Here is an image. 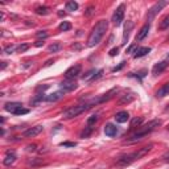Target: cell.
<instances>
[{
	"mask_svg": "<svg viewBox=\"0 0 169 169\" xmlns=\"http://www.w3.org/2000/svg\"><path fill=\"white\" fill-rule=\"evenodd\" d=\"M60 49H61V44H60V42H54V44L49 45V48H48V50H49L50 53H56V52H58Z\"/></svg>",
	"mask_w": 169,
	"mask_h": 169,
	"instance_id": "4316f807",
	"label": "cell"
},
{
	"mask_svg": "<svg viewBox=\"0 0 169 169\" xmlns=\"http://www.w3.org/2000/svg\"><path fill=\"white\" fill-rule=\"evenodd\" d=\"M91 132H93V127H89V125H87V127H86V129H84V131L81 134V138H83V139L84 138H89Z\"/></svg>",
	"mask_w": 169,
	"mask_h": 169,
	"instance_id": "4dcf8cb0",
	"label": "cell"
},
{
	"mask_svg": "<svg viewBox=\"0 0 169 169\" xmlns=\"http://www.w3.org/2000/svg\"><path fill=\"white\" fill-rule=\"evenodd\" d=\"M60 89L62 93H70V91L75 90L77 89V83L74 81H70V79H66V81L61 82Z\"/></svg>",
	"mask_w": 169,
	"mask_h": 169,
	"instance_id": "9c48e42d",
	"label": "cell"
},
{
	"mask_svg": "<svg viewBox=\"0 0 169 169\" xmlns=\"http://www.w3.org/2000/svg\"><path fill=\"white\" fill-rule=\"evenodd\" d=\"M166 28H169V16H165L163 19V21L160 22V25H159L160 31H164V29H166Z\"/></svg>",
	"mask_w": 169,
	"mask_h": 169,
	"instance_id": "603a6c76",
	"label": "cell"
},
{
	"mask_svg": "<svg viewBox=\"0 0 169 169\" xmlns=\"http://www.w3.org/2000/svg\"><path fill=\"white\" fill-rule=\"evenodd\" d=\"M81 72H82V66L79 65V63L78 65H74L65 72V78L70 79V81H74V78H77V77L81 74Z\"/></svg>",
	"mask_w": 169,
	"mask_h": 169,
	"instance_id": "8992f818",
	"label": "cell"
},
{
	"mask_svg": "<svg viewBox=\"0 0 169 169\" xmlns=\"http://www.w3.org/2000/svg\"><path fill=\"white\" fill-rule=\"evenodd\" d=\"M149 134V132L144 131V129H139L138 132H135V134L131 135V138H129V141H136V140H140V139H143L144 136H147V135Z\"/></svg>",
	"mask_w": 169,
	"mask_h": 169,
	"instance_id": "e0dca14e",
	"label": "cell"
},
{
	"mask_svg": "<svg viewBox=\"0 0 169 169\" xmlns=\"http://www.w3.org/2000/svg\"><path fill=\"white\" fill-rule=\"evenodd\" d=\"M16 49H17V46H15V45H10V46L4 48V53L11 54V53H13V52H16Z\"/></svg>",
	"mask_w": 169,
	"mask_h": 169,
	"instance_id": "1f68e13d",
	"label": "cell"
},
{
	"mask_svg": "<svg viewBox=\"0 0 169 169\" xmlns=\"http://www.w3.org/2000/svg\"><path fill=\"white\" fill-rule=\"evenodd\" d=\"M124 11H125L124 4H120V5L116 8L115 12H114V15H112V21H114V24H115L116 27L122 24L123 19H124Z\"/></svg>",
	"mask_w": 169,
	"mask_h": 169,
	"instance_id": "5b68a950",
	"label": "cell"
},
{
	"mask_svg": "<svg viewBox=\"0 0 169 169\" xmlns=\"http://www.w3.org/2000/svg\"><path fill=\"white\" fill-rule=\"evenodd\" d=\"M94 12H95V8L91 5V7H89L87 10L84 11V15L87 16V17H90V16H93V13H94Z\"/></svg>",
	"mask_w": 169,
	"mask_h": 169,
	"instance_id": "e575fe53",
	"label": "cell"
},
{
	"mask_svg": "<svg viewBox=\"0 0 169 169\" xmlns=\"http://www.w3.org/2000/svg\"><path fill=\"white\" fill-rule=\"evenodd\" d=\"M124 65H125V62L123 61V62H120L118 66H115V67H114V69H112V72H119L120 69H123V67H124Z\"/></svg>",
	"mask_w": 169,
	"mask_h": 169,
	"instance_id": "d590c367",
	"label": "cell"
},
{
	"mask_svg": "<svg viewBox=\"0 0 169 169\" xmlns=\"http://www.w3.org/2000/svg\"><path fill=\"white\" fill-rule=\"evenodd\" d=\"M42 44H44V42H42V41H37V42H36V46H41V45H42Z\"/></svg>",
	"mask_w": 169,
	"mask_h": 169,
	"instance_id": "60d3db41",
	"label": "cell"
},
{
	"mask_svg": "<svg viewBox=\"0 0 169 169\" xmlns=\"http://www.w3.org/2000/svg\"><path fill=\"white\" fill-rule=\"evenodd\" d=\"M169 66V61L168 60H165V61H161V62H159V63H156V65L153 66V69H152V74L153 75H159V74H161V73L164 72V70L166 69Z\"/></svg>",
	"mask_w": 169,
	"mask_h": 169,
	"instance_id": "30bf717a",
	"label": "cell"
},
{
	"mask_svg": "<svg viewBox=\"0 0 169 169\" xmlns=\"http://www.w3.org/2000/svg\"><path fill=\"white\" fill-rule=\"evenodd\" d=\"M29 48L28 44H22V45H19L17 46V49H16V52H19V53H22V52H25V50Z\"/></svg>",
	"mask_w": 169,
	"mask_h": 169,
	"instance_id": "836d02e7",
	"label": "cell"
},
{
	"mask_svg": "<svg viewBox=\"0 0 169 169\" xmlns=\"http://www.w3.org/2000/svg\"><path fill=\"white\" fill-rule=\"evenodd\" d=\"M58 29H60V31H62V32L70 31V29H72V24H70V22H67V21H62L60 24V27H58Z\"/></svg>",
	"mask_w": 169,
	"mask_h": 169,
	"instance_id": "484cf974",
	"label": "cell"
},
{
	"mask_svg": "<svg viewBox=\"0 0 169 169\" xmlns=\"http://www.w3.org/2000/svg\"><path fill=\"white\" fill-rule=\"evenodd\" d=\"M15 161H16V155L10 151V152H8V155L5 156V159L3 160V164H4V165H7V166H11L13 163H15Z\"/></svg>",
	"mask_w": 169,
	"mask_h": 169,
	"instance_id": "d6986e66",
	"label": "cell"
},
{
	"mask_svg": "<svg viewBox=\"0 0 169 169\" xmlns=\"http://www.w3.org/2000/svg\"><path fill=\"white\" fill-rule=\"evenodd\" d=\"M61 145L62 147H75V143H73V141H65V143H61Z\"/></svg>",
	"mask_w": 169,
	"mask_h": 169,
	"instance_id": "74e56055",
	"label": "cell"
},
{
	"mask_svg": "<svg viewBox=\"0 0 169 169\" xmlns=\"http://www.w3.org/2000/svg\"><path fill=\"white\" fill-rule=\"evenodd\" d=\"M128 119H129V114L127 111H120V112H118L115 115V120L118 123H125Z\"/></svg>",
	"mask_w": 169,
	"mask_h": 169,
	"instance_id": "9a60e30c",
	"label": "cell"
},
{
	"mask_svg": "<svg viewBox=\"0 0 169 169\" xmlns=\"http://www.w3.org/2000/svg\"><path fill=\"white\" fill-rule=\"evenodd\" d=\"M104 134H106V136H108V138H112V136H115V135L118 134V128H116L114 124L108 123V124L104 125Z\"/></svg>",
	"mask_w": 169,
	"mask_h": 169,
	"instance_id": "4fadbf2b",
	"label": "cell"
},
{
	"mask_svg": "<svg viewBox=\"0 0 169 169\" xmlns=\"http://www.w3.org/2000/svg\"><path fill=\"white\" fill-rule=\"evenodd\" d=\"M107 27H108V22H107V20H100V21H98L97 24H95V27L93 28L90 36H89L87 46L93 48V46H97V45L99 44L100 40L103 38L104 33H106Z\"/></svg>",
	"mask_w": 169,
	"mask_h": 169,
	"instance_id": "6da1fadb",
	"label": "cell"
},
{
	"mask_svg": "<svg viewBox=\"0 0 169 169\" xmlns=\"http://www.w3.org/2000/svg\"><path fill=\"white\" fill-rule=\"evenodd\" d=\"M78 8V4L75 1H67L66 3V11H75Z\"/></svg>",
	"mask_w": 169,
	"mask_h": 169,
	"instance_id": "83f0119b",
	"label": "cell"
},
{
	"mask_svg": "<svg viewBox=\"0 0 169 169\" xmlns=\"http://www.w3.org/2000/svg\"><path fill=\"white\" fill-rule=\"evenodd\" d=\"M149 28H151V22H147V24L143 25V27H141V29L138 32V36H136V41L144 40V38L147 37L148 32H149Z\"/></svg>",
	"mask_w": 169,
	"mask_h": 169,
	"instance_id": "8fae6325",
	"label": "cell"
},
{
	"mask_svg": "<svg viewBox=\"0 0 169 169\" xmlns=\"http://www.w3.org/2000/svg\"><path fill=\"white\" fill-rule=\"evenodd\" d=\"M91 107H93L91 102H86V103L78 104V106H73V107H70V108L65 110L62 116H63V119H73V118H77V116H79L81 114H83L84 111H87Z\"/></svg>",
	"mask_w": 169,
	"mask_h": 169,
	"instance_id": "3957f363",
	"label": "cell"
},
{
	"mask_svg": "<svg viewBox=\"0 0 169 169\" xmlns=\"http://www.w3.org/2000/svg\"><path fill=\"white\" fill-rule=\"evenodd\" d=\"M36 37H37V38H42V40H44V38L48 37V32H46V31H40V32H37V33H36Z\"/></svg>",
	"mask_w": 169,
	"mask_h": 169,
	"instance_id": "d6a6232c",
	"label": "cell"
},
{
	"mask_svg": "<svg viewBox=\"0 0 169 169\" xmlns=\"http://www.w3.org/2000/svg\"><path fill=\"white\" fill-rule=\"evenodd\" d=\"M134 94H128V95H124L123 98H120L119 100V103L120 104H124V103H129V102H132L134 100Z\"/></svg>",
	"mask_w": 169,
	"mask_h": 169,
	"instance_id": "d4e9b609",
	"label": "cell"
},
{
	"mask_svg": "<svg viewBox=\"0 0 169 169\" xmlns=\"http://www.w3.org/2000/svg\"><path fill=\"white\" fill-rule=\"evenodd\" d=\"M7 67V62H1V69H5Z\"/></svg>",
	"mask_w": 169,
	"mask_h": 169,
	"instance_id": "7bdbcfd3",
	"label": "cell"
},
{
	"mask_svg": "<svg viewBox=\"0 0 169 169\" xmlns=\"http://www.w3.org/2000/svg\"><path fill=\"white\" fill-rule=\"evenodd\" d=\"M143 124V118L141 116H136V118H134V119L131 120V127L134 128V127H139V125Z\"/></svg>",
	"mask_w": 169,
	"mask_h": 169,
	"instance_id": "cb8c5ba5",
	"label": "cell"
},
{
	"mask_svg": "<svg viewBox=\"0 0 169 169\" xmlns=\"http://www.w3.org/2000/svg\"><path fill=\"white\" fill-rule=\"evenodd\" d=\"M28 151H36V145H28Z\"/></svg>",
	"mask_w": 169,
	"mask_h": 169,
	"instance_id": "ab89813d",
	"label": "cell"
},
{
	"mask_svg": "<svg viewBox=\"0 0 169 169\" xmlns=\"http://www.w3.org/2000/svg\"><path fill=\"white\" fill-rule=\"evenodd\" d=\"M36 13H37V15H42V16H45V15H49L50 13V10L49 8H48V7H37V8H36Z\"/></svg>",
	"mask_w": 169,
	"mask_h": 169,
	"instance_id": "7402d4cb",
	"label": "cell"
},
{
	"mask_svg": "<svg viewBox=\"0 0 169 169\" xmlns=\"http://www.w3.org/2000/svg\"><path fill=\"white\" fill-rule=\"evenodd\" d=\"M63 94H65V93H62V91H57V93H53V94L45 97V100H46V102H57L58 99H61V98L63 97Z\"/></svg>",
	"mask_w": 169,
	"mask_h": 169,
	"instance_id": "ac0fdd59",
	"label": "cell"
},
{
	"mask_svg": "<svg viewBox=\"0 0 169 169\" xmlns=\"http://www.w3.org/2000/svg\"><path fill=\"white\" fill-rule=\"evenodd\" d=\"M166 128H168V129H169V124H168V127H166Z\"/></svg>",
	"mask_w": 169,
	"mask_h": 169,
	"instance_id": "7dc6e473",
	"label": "cell"
},
{
	"mask_svg": "<svg viewBox=\"0 0 169 169\" xmlns=\"http://www.w3.org/2000/svg\"><path fill=\"white\" fill-rule=\"evenodd\" d=\"M42 129H44L42 125H35V127H31V128L25 129L22 136H24V138H35V136H37L38 134L42 132Z\"/></svg>",
	"mask_w": 169,
	"mask_h": 169,
	"instance_id": "ba28073f",
	"label": "cell"
},
{
	"mask_svg": "<svg viewBox=\"0 0 169 169\" xmlns=\"http://www.w3.org/2000/svg\"><path fill=\"white\" fill-rule=\"evenodd\" d=\"M135 46H136V45H135V44H132V45H131V46H129V48H128V49H127V53H131L132 50H134V49H135Z\"/></svg>",
	"mask_w": 169,
	"mask_h": 169,
	"instance_id": "f35d334b",
	"label": "cell"
},
{
	"mask_svg": "<svg viewBox=\"0 0 169 169\" xmlns=\"http://www.w3.org/2000/svg\"><path fill=\"white\" fill-rule=\"evenodd\" d=\"M166 5H168V1H159V3L155 4V5L152 7L149 11H148V22H149L151 20L153 19L155 16H156L157 13H159L160 11L163 10L164 7H166Z\"/></svg>",
	"mask_w": 169,
	"mask_h": 169,
	"instance_id": "52a82bcc",
	"label": "cell"
},
{
	"mask_svg": "<svg viewBox=\"0 0 169 169\" xmlns=\"http://www.w3.org/2000/svg\"><path fill=\"white\" fill-rule=\"evenodd\" d=\"M159 125H161V120L160 119H153V120H151V122H148L141 129H144V131H147V132H152L156 127H159Z\"/></svg>",
	"mask_w": 169,
	"mask_h": 169,
	"instance_id": "7c38bea8",
	"label": "cell"
},
{
	"mask_svg": "<svg viewBox=\"0 0 169 169\" xmlns=\"http://www.w3.org/2000/svg\"><path fill=\"white\" fill-rule=\"evenodd\" d=\"M166 60H168V61H169V53H168V56H166Z\"/></svg>",
	"mask_w": 169,
	"mask_h": 169,
	"instance_id": "bcb514c9",
	"label": "cell"
},
{
	"mask_svg": "<svg viewBox=\"0 0 169 169\" xmlns=\"http://www.w3.org/2000/svg\"><path fill=\"white\" fill-rule=\"evenodd\" d=\"M20 107H21V103H19V102H8V103H5V106H4V110L11 114H13L16 110L20 108Z\"/></svg>",
	"mask_w": 169,
	"mask_h": 169,
	"instance_id": "5bb4252c",
	"label": "cell"
},
{
	"mask_svg": "<svg viewBox=\"0 0 169 169\" xmlns=\"http://www.w3.org/2000/svg\"><path fill=\"white\" fill-rule=\"evenodd\" d=\"M63 15H65V13H63L62 11H60V12H58V16H63Z\"/></svg>",
	"mask_w": 169,
	"mask_h": 169,
	"instance_id": "ee69618b",
	"label": "cell"
},
{
	"mask_svg": "<svg viewBox=\"0 0 169 169\" xmlns=\"http://www.w3.org/2000/svg\"><path fill=\"white\" fill-rule=\"evenodd\" d=\"M151 149H152V144L145 145V147L140 148L139 151H136V152H132V153L123 155V156H120L119 159L116 160V165H120V166L129 165V164H132L134 161H136V160L141 159L143 156H145V155H147Z\"/></svg>",
	"mask_w": 169,
	"mask_h": 169,
	"instance_id": "7a4b0ae2",
	"label": "cell"
},
{
	"mask_svg": "<svg viewBox=\"0 0 169 169\" xmlns=\"http://www.w3.org/2000/svg\"><path fill=\"white\" fill-rule=\"evenodd\" d=\"M118 52H119V48H112V49L108 52V54L111 57H114V56H116V54H118Z\"/></svg>",
	"mask_w": 169,
	"mask_h": 169,
	"instance_id": "8d00e7d4",
	"label": "cell"
},
{
	"mask_svg": "<svg viewBox=\"0 0 169 169\" xmlns=\"http://www.w3.org/2000/svg\"><path fill=\"white\" fill-rule=\"evenodd\" d=\"M168 108H169V104H168Z\"/></svg>",
	"mask_w": 169,
	"mask_h": 169,
	"instance_id": "c3c4849f",
	"label": "cell"
},
{
	"mask_svg": "<svg viewBox=\"0 0 169 169\" xmlns=\"http://www.w3.org/2000/svg\"><path fill=\"white\" fill-rule=\"evenodd\" d=\"M165 95H169V83L164 84L163 87H160L159 90L156 91V97L157 98H163Z\"/></svg>",
	"mask_w": 169,
	"mask_h": 169,
	"instance_id": "44dd1931",
	"label": "cell"
},
{
	"mask_svg": "<svg viewBox=\"0 0 169 169\" xmlns=\"http://www.w3.org/2000/svg\"><path fill=\"white\" fill-rule=\"evenodd\" d=\"M132 28H134V22H132V21H127L125 28H124V35H123V44H127L128 37H129V32H131Z\"/></svg>",
	"mask_w": 169,
	"mask_h": 169,
	"instance_id": "2e32d148",
	"label": "cell"
},
{
	"mask_svg": "<svg viewBox=\"0 0 169 169\" xmlns=\"http://www.w3.org/2000/svg\"><path fill=\"white\" fill-rule=\"evenodd\" d=\"M52 62H53V61H52V60H49V61H48V62H46V66H49Z\"/></svg>",
	"mask_w": 169,
	"mask_h": 169,
	"instance_id": "f6af8a7d",
	"label": "cell"
},
{
	"mask_svg": "<svg viewBox=\"0 0 169 169\" xmlns=\"http://www.w3.org/2000/svg\"><path fill=\"white\" fill-rule=\"evenodd\" d=\"M163 159H165V160H169V152H168V153H165V155H164V156H163Z\"/></svg>",
	"mask_w": 169,
	"mask_h": 169,
	"instance_id": "b9f144b4",
	"label": "cell"
},
{
	"mask_svg": "<svg viewBox=\"0 0 169 169\" xmlns=\"http://www.w3.org/2000/svg\"><path fill=\"white\" fill-rule=\"evenodd\" d=\"M29 112V110L28 108H24V107H20V108H17L15 111V112H13V115H25V114H28Z\"/></svg>",
	"mask_w": 169,
	"mask_h": 169,
	"instance_id": "f1b7e54d",
	"label": "cell"
},
{
	"mask_svg": "<svg viewBox=\"0 0 169 169\" xmlns=\"http://www.w3.org/2000/svg\"><path fill=\"white\" fill-rule=\"evenodd\" d=\"M97 122H98V116L97 115H93V116H90V118L87 119V125H89V127H93V125H94Z\"/></svg>",
	"mask_w": 169,
	"mask_h": 169,
	"instance_id": "f546056e",
	"label": "cell"
},
{
	"mask_svg": "<svg viewBox=\"0 0 169 169\" xmlns=\"http://www.w3.org/2000/svg\"><path fill=\"white\" fill-rule=\"evenodd\" d=\"M103 74V70H95V69H91L89 70L87 73H84L82 75V81L83 82H91V81H95V79L100 78Z\"/></svg>",
	"mask_w": 169,
	"mask_h": 169,
	"instance_id": "277c9868",
	"label": "cell"
},
{
	"mask_svg": "<svg viewBox=\"0 0 169 169\" xmlns=\"http://www.w3.org/2000/svg\"><path fill=\"white\" fill-rule=\"evenodd\" d=\"M151 52V48L148 46H144V48H138L136 49V52H135L134 57L135 58H140V57H144L145 54H148Z\"/></svg>",
	"mask_w": 169,
	"mask_h": 169,
	"instance_id": "ffe728a7",
	"label": "cell"
}]
</instances>
